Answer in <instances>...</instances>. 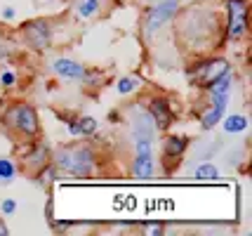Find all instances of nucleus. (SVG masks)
<instances>
[{"mask_svg": "<svg viewBox=\"0 0 252 236\" xmlns=\"http://www.w3.org/2000/svg\"><path fill=\"white\" fill-rule=\"evenodd\" d=\"M52 166L57 172H64L78 180L92 177L99 168V154L90 144H66L52 154Z\"/></svg>", "mask_w": 252, "mask_h": 236, "instance_id": "nucleus-1", "label": "nucleus"}, {"mask_svg": "<svg viewBox=\"0 0 252 236\" xmlns=\"http://www.w3.org/2000/svg\"><path fill=\"white\" fill-rule=\"evenodd\" d=\"M2 125L12 130L14 135L19 137H33L40 135V116L35 111L33 104H26V101H14L10 104L5 113H2Z\"/></svg>", "mask_w": 252, "mask_h": 236, "instance_id": "nucleus-2", "label": "nucleus"}, {"mask_svg": "<svg viewBox=\"0 0 252 236\" xmlns=\"http://www.w3.org/2000/svg\"><path fill=\"white\" fill-rule=\"evenodd\" d=\"M231 71V62L224 59V57H203L193 62L189 67L187 76H189V83L198 88V90H208L212 83H217L221 76H226Z\"/></svg>", "mask_w": 252, "mask_h": 236, "instance_id": "nucleus-3", "label": "nucleus"}, {"mask_svg": "<svg viewBox=\"0 0 252 236\" xmlns=\"http://www.w3.org/2000/svg\"><path fill=\"white\" fill-rule=\"evenodd\" d=\"M154 137L156 135H134V156H132L130 172L137 180H149L156 172V154H154Z\"/></svg>", "mask_w": 252, "mask_h": 236, "instance_id": "nucleus-4", "label": "nucleus"}, {"mask_svg": "<svg viewBox=\"0 0 252 236\" xmlns=\"http://www.w3.org/2000/svg\"><path fill=\"white\" fill-rule=\"evenodd\" d=\"M22 38L24 43L31 47L33 52H45L52 47V38H55V29L50 19H29L22 24Z\"/></svg>", "mask_w": 252, "mask_h": 236, "instance_id": "nucleus-5", "label": "nucleus"}, {"mask_svg": "<svg viewBox=\"0 0 252 236\" xmlns=\"http://www.w3.org/2000/svg\"><path fill=\"white\" fill-rule=\"evenodd\" d=\"M224 12H226L224 35L231 43H238L248 35V0H224Z\"/></svg>", "mask_w": 252, "mask_h": 236, "instance_id": "nucleus-6", "label": "nucleus"}, {"mask_svg": "<svg viewBox=\"0 0 252 236\" xmlns=\"http://www.w3.org/2000/svg\"><path fill=\"white\" fill-rule=\"evenodd\" d=\"M146 113L154 121L156 133H167L172 128V123L177 121L175 106H172V101L167 100L165 95H151L146 100Z\"/></svg>", "mask_w": 252, "mask_h": 236, "instance_id": "nucleus-7", "label": "nucleus"}, {"mask_svg": "<svg viewBox=\"0 0 252 236\" xmlns=\"http://www.w3.org/2000/svg\"><path fill=\"white\" fill-rule=\"evenodd\" d=\"M177 12H179V0H158V5L149 7L144 14V35L151 38L170 19H175Z\"/></svg>", "mask_w": 252, "mask_h": 236, "instance_id": "nucleus-8", "label": "nucleus"}, {"mask_svg": "<svg viewBox=\"0 0 252 236\" xmlns=\"http://www.w3.org/2000/svg\"><path fill=\"white\" fill-rule=\"evenodd\" d=\"M210 101L205 106V111L200 113V128L203 130H215V125H220V121L226 113L231 95H208Z\"/></svg>", "mask_w": 252, "mask_h": 236, "instance_id": "nucleus-9", "label": "nucleus"}, {"mask_svg": "<svg viewBox=\"0 0 252 236\" xmlns=\"http://www.w3.org/2000/svg\"><path fill=\"white\" fill-rule=\"evenodd\" d=\"M50 68H52V73L57 78L62 80H85V76H88V67L76 62V59H71V57H57V59H52Z\"/></svg>", "mask_w": 252, "mask_h": 236, "instance_id": "nucleus-10", "label": "nucleus"}, {"mask_svg": "<svg viewBox=\"0 0 252 236\" xmlns=\"http://www.w3.org/2000/svg\"><path fill=\"white\" fill-rule=\"evenodd\" d=\"M189 149V137L187 135H175V133H170V135H165V139L160 142V158H163V163H179L184 154H187Z\"/></svg>", "mask_w": 252, "mask_h": 236, "instance_id": "nucleus-11", "label": "nucleus"}, {"mask_svg": "<svg viewBox=\"0 0 252 236\" xmlns=\"http://www.w3.org/2000/svg\"><path fill=\"white\" fill-rule=\"evenodd\" d=\"M68 135L71 137H83V139H88V137H94L99 130V121L94 116H73V118H68Z\"/></svg>", "mask_w": 252, "mask_h": 236, "instance_id": "nucleus-12", "label": "nucleus"}, {"mask_svg": "<svg viewBox=\"0 0 252 236\" xmlns=\"http://www.w3.org/2000/svg\"><path fill=\"white\" fill-rule=\"evenodd\" d=\"M220 123H221V128H224L226 135H241V133L248 130L250 121H248L245 113H229V116L224 113V118H221Z\"/></svg>", "mask_w": 252, "mask_h": 236, "instance_id": "nucleus-13", "label": "nucleus"}, {"mask_svg": "<svg viewBox=\"0 0 252 236\" xmlns=\"http://www.w3.org/2000/svg\"><path fill=\"white\" fill-rule=\"evenodd\" d=\"M104 10V0H76L73 2V14L78 19H92Z\"/></svg>", "mask_w": 252, "mask_h": 236, "instance_id": "nucleus-14", "label": "nucleus"}, {"mask_svg": "<svg viewBox=\"0 0 252 236\" xmlns=\"http://www.w3.org/2000/svg\"><path fill=\"white\" fill-rule=\"evenodd\" d=\"M24 163H26L29 168H33V170H40L45 163H50V156H47L45 144H38L33 154H26V161H24Z\"/></svg>", "mask_w": 252, "mask_h": 236, "instance_id": "nucleus-15", "label": "nucleus"}, {"mask_svg": "<svg viewBox=\"0 0 252 236\" xmlns=\"http://www.w3.org/2000/svg\"><path fill=\"white\" fill-rule=\"evenodd\" d=\"M139 88H142V80L134 78V76H123V78H118V83H116V92H118L121 97L132 95V92H137Z\"/></svg>", "mask_w": 252, "mask_h": 236, "instance_id": "nucleus-16", "label": "nucleus"}, {"mask_svg": "<svg viewBox=\"0 0 252 236\" xmlns=\"http://www.w3.org/2000/svg\"><path fill=\"white\" fill-rule=\"evenodd\" d=\"M17 177V166L7 156H0V184H10Z\"/></svg>", "mask_w": 252, "mask_h": 236, "instance_id": "nucleus-17", "label": "nucleus"}, {"mask_svg": "<svg viewBox=\"0 0 252 236\" xmlns=\"http://www.w3.org/2000/svg\"><path fill=\"white\" fill-rule=\"evenodd\" d=\"M193 177L196 180H203V182H212L220 177V168L215 163H200L196 170H193Z\"/></svg>", "mask_w": 252, "mask_h": 236, "instance_id": "nucleus-18", "label": "nucleus"}, {"mask_svg": "<svg viewBox=\"0 0 252 236\" xmlns=\"http://www.w3.org/2000/svg\"><path fill=\"white\" fill-rule=\"evenodd\" d=\"M0 85H2V88H14V85H17V73H14L12 68L0 71Z\"/></svg>", "mask_w": 252, "mask_h": 236, "instance_id": "nucleus-19", "label": "nucleus"}, {"mask_svg": "<svg viewBox=\"0 0 252 236\" xmlns=\"http://www.w3.org/2000/svg\"><path fill=\"white\" fill-rule=\"evenodd\" d=\"M0 213L5 215V217L14 215L17 213V201H14V199H2V201H0Z\"/></svg>", "mask_w": 252, "mask_h": 236, "instance_id": "nucleus-20", "label": "nucleus"}, {"mask_svg": "<svg viewBox=\"0 0 252 236\" xmlns=\"http://www.w3.org/2000/svg\"><path fill=\"white\" fill-rule=\"evenodd\" d=\"M14 17H17V10H14L12 5H5V7L0 10V19H2V22H12Z\"/></svg>", "mask_w": 252, "mask_h": 236, "instance_id": "nucleus-21", "label": "nucleus"}, {"mask_svg": "<svg viewBox=\"0 0 252 236\" xmlns=\"http://www.w3.org/2000/svg\"><path fill=\"white\" fill-rule=\"evenodd\" d=\"M146 234L160 236V234H163V225H151V227H146Z\"/></svg>", "mask_w": 252, "mask_h": 236, "instance_id": "nucleus-22", "label": "nucleus"}, {"mask_svg": "<svg viewBox=\"0 0 252 236\" xmlns=\"http://www.w3.org/2000/svg\"><path fill=\"white\" fill-rule=\"evenodd\" d=\"M0 236H10V227L5 225L2 220H0Z\"/></svg>", "mask_w": 252, "mask_h": 236, "instance_id": "nucleus-23", "label": "nucleus"}]
</instances>
